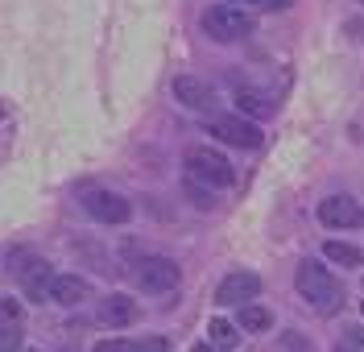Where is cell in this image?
<instances>
[{
    "label": "cell",
    "mask_w": 364,
    "mask_h": 352,
    "mask_svg": "<svg viewBox=\"0 0 364 352\" xmlns=\"http://www.w3.org/2000/svg\"><path fill=\"white\" fill-rule=\"evenodd\" d=\"M25 352H38V348H25Z\"/></svg>",
    "instance_id": "cell-26"
},
{
    "label": "cell",
    "mask_w": 364,
    "mask_h": 352,
    "mask_svg": "<svg viewBox=\"0 0 364 352\" xmlns=\"http://www.w3.org/2000/svg\"><path fill=\"white\" fill-rule=\"evenodd\" d=\"M290 0H265V9H286Z\"/></svg>",
    "instance_id": "cell-22"
},
{
    "label": "cell",
    "mask_w": 364,
    "mask_h": 352,
    "mask_svg": "<svg viewBox=\"0 0 364 352\" xmlns=\"http://www.w3.org/2000/svg\"><path fill=\"white\" fill-rule=\"evenodd\" d=\"M13 278L21 282L25 299H33V303H50V286H54V270H50V261L42 257H21V265H13Z\"/></svg>",
    "instance_id": "cell-5"
},
{
    "label": "cell",
    "mask_w": 364,
    "mask_h": 352,
    "mask_svg": "<svg viewBox=\"0 0 364 352\" xmlns=\"http://www.w3.org/2000/svg\"><path fill=\"white\" fill-rule=\"evenodd\" d=\"M95 352H170V344L154 336V340H100Z\"/></svg>",
    "instance_id": "cell-14"
},
{
    "label": "cell",
    "mask_w": 364,
    "mask_h": 352,
    "mask_svg": "<svg viewBox=\"0 0 364 352\" xmlns=\"http://www.w3.org/2000/svg\"><path fill=\"white\" fill-rule=\"evenodd\" d=\"M87 294L91 290H87V282L79 278V274H58L54 286H50V299H54L58 306H79Z\"/></svg>",
    "instance_id": "cell-12"
},
{
    "label": "cell",
    "mask_w": 364,
    "mask_h": 352,
    "mask_svg": "<svg viewBox=\"0 0 364 352\" xmlns=\"http://www.w3.org/2000/svg\"><path fill=\"white\" fill-rule=\"evenodd\" d=\"M336 352H352V348H343V344H340V348H336Z\"/></svg>",
    "instance_id": "cell-25"
},
{
    "label": "cell",
    "mask_w": 364,
    "mask_h": 352,
    "mask_svg": "<svg viewBox=\"0 0 364 352\" xmlns=\"http://www.w3.org/2000/svg\"><path fill=\"white\" fill-rule=\"evenodd\" d=\"M236 324H240L245 331H269L273 328V315L265 311V306L245 303V306H240V315H236Z\"/></svg>",
    "instance_id": "cell-16"
},
{
    "label": "cell",
    "mask_w": 364,
    "mask_h": 352,
    "mask_svg": "<svg viewBox=\"0 0 364 352\" xmlns=\"http://www.w3.org/2000/svg\"><path fill=\"white\" fill-rule=\"evenodd\" d=\"M343 348H352V352H364V331H348V340H343Z\"/></svg>",
    "instance_id": "cell-21"
},
{
    "label": "cell",
    "mask_w": 364,
    "mask_h": 352,
    "mask_svg": "<svg viewBox=\"0 0 364 352\" xmlns=\"http://www.w3.org/2000/svg\"><path fill=\"white\" fill-rule=\"evenodd\" d=\"M83 208H87V215L100 220V224H124V220L133 215L129 199L116 195V191H87V195H83Z\"/></svg>",
    "instance_id": "cell-9"
},
{
    "label": "cell",
    "mask_w": 364,
    "mask_h": 352,
    "mask_svg": "<svg viewBox=\"0 0 364 352\" xmlns=\"http://www.w3.org/2000/svg\"><path fill=\"white\" fill-rule=\"evenodd\" d=\"M25 311L17 299H0V328H21Z\"/></svg>",
    "instance_id": "cell-18"
},
{
    "label": "cell",
    "mask_w": 364,
    "mask_h": 352,
    "mask_svg": "<svg viewBox=\"0 0 364 352\" xmlns=\"http://www.w3.org/2000/svg\"><path fill=\"white\" fill-rule=\"evenodd\" d=\"M207 133L220 137L224 145H236V149H257L261 145V129L245 117H211L207 120Z\"/></svg>",
    "instance_id": "cell-6"
},
{
    "label": "cell",
    "mask_w": 364,
    "mask_h": 352,
    "mask_svg": "<svg viewBox=\"0 0 364 352\" xmlns=\"http://www.w3.org/2000/svg\"><path fill=\"white\" fill-rule=\"evenodd\" d=\"M191 352H215V348H211V344H195Z\"/></svg>",
    "instance_id": "cell-23"
},
{
    "label": "cell",
    "mask_w": 364,
    "mask_h": 352,
    "mask_svg": "<svg viewBox=\"0 0 364 352\" xmlns=\"http://www.w3.org/2000/svg\"><path fill=\"white\" fill-rule=\"evenodd\" d=\"M186 199H191V203H195L199 211H211V208H215V199H211V191H207V187H199L195 178H186Z\"/></svg>",
    "instance_id": "cell-19"
},
{
    "label": "cell",
    "mask_w": 364,
    "mask_h": 352,
    "mask_svg": "<svg viewBox=\"0 0 364 352\" xmlns=\"http://www.w3.org/2000/svg\"><path fill=\"white\" fill-rule=\"evenodd\" d=\"M100 324H108V328H129V324H136V303L129 294L100 299Z\"/></svg>",
    "instance_id": "cell-11"
},
{
    "label": "cell",
    "mask_w": 364,
    "mask_h": 352,
    "mask_svg": "<svg viewBox=\"0 0 364 352\" xmlns=\"http://www.w3.org/2000/svg\"><path fill=\"white\" fill-rule=\"evenodd\" d=\"M203 33L211 42H240L252 33V13L236 4H211L203 13Z\"/></svg>",
    "instance_id": "cell-3"
},
{
    "label": "cell",
    "mask_w": 364,
    "mask_h": 352,
    "mask_svg": "<svg viewBox=\"0 0 364 352\" xmlns=\"http://www.w3.org/2000/svg\"><path fill=\"white\" fill-rule=\"evenodd\" d=\"M323 257L336 261V265H348V270L364 265V253L356 249V245H348V240H327V245H323Z\"/></svg>",
    "instance_id": "cell-15"
},
{
    "label": "cell",
    "mask_w": 364,
    "mask_h": 352,
    "mask_svg": "<svg viewBox=\"0 0 364 352\" xmlns=\"http://www.w3.org/2000/svg\"><path fill=\"white\" fill-rule=\"evenodd\" d=\"M21 328H0V352H21Z\"/></svg>",
    "instance_id": "cell-20"
},
{
    "label": "cell",
    "mask_w": 364,
    "mask_h": 352,
    "mask_svg": "<svg viewBox=\"0 0 364 352\" xmlns=\"http://www.w3.org/2000/svg\"><path fill=\"white\" fill-rule=\"evenodd\" d=\"M174 100L182 108H191V112H211L215 108V92L207 87L203 79H195V75H178L174 79Z\"/></svg>",
    "instance_id": "cell-10"
},
{
    "label": "cell",
    "mask_w": 364,
    "mask_h": 352,
    "mask_svg": "<svg viewBox=\"0 0 364 352\" xmlns=\"http://www.w3.org/2000/svg\"><path fill=\"white\" fill-rule=\"evenodd\" d=\"M318 224H327V228H360L364 208L352 195H327V199L318 203Z\"/></svg>",
    "instance_id": "cell-8"
},
{
    "label": "cell",
    "mask_w": 364,
    "mask_h": 352,
    "mask_svg": "<svg viewBox=\"0 0 364 352\" xmlns=\"http://www.w3.org/2000/svg\"><path fill=\"white\" fill-rule=\"evenodd\" d=\"M129 274L141 290H149V294H166V290H174L182 278V270L174 265L170 257H158V253H149V257H136L129 265Z\"/></svg>",
    "instance_id": "cell-4"
},
{
    "label": "cell",
    "mask_w": 364,
    "mask_h": 352,
    "mask_svg": "<svg viewBox=\"0 0 364 352\" xmlns=\"http://www.w3.org/2000/svg\"><path fill=\"white\" fill-rule=\"evenodd\" d=\"M236 108L245 117H273L277 112V100L265 92H257V87H236Z\"/></svg>",
    "instance_id": "cell-13"
},
{
    "label": "cell",
    "mask_w": 364,
    "mask_h": 352,
    "mask_svg": "<svg viewBox=\"0 0 364 352\" xmlns=\"http://www.w3.org/2000/svg\"><path fill=\"white\" fill-rule=\"evenodd\" d=\"M0 117H4V108H0Z\"/></svg>",
    "instance_id": "cell-27"
},
{
    "label": "cell",
    "mask_w": 364,
    "mask_h": 352,
    "mask_svg": "<svg viewBox=\"0 0 364 352\" xmlns=\"http://www.w3.org/2000/svg\"><path fill=\"white\" fill-rule=\"evenodd\" d=\"M186 178L203 183V187H232L236 183V170L220 149H207V145H195L186 149Z\"/></svg>",
    "instance_id": "cell-2"
},
{
    "label": "cell",
    "mask_w": 364,
    "mask_h": 352,
    "mask_svg": "<svg viewBox=\"0 0 364 352\" xmlns=\"http://www.w3.org/2000/svg\"><path fill=\"white\" fill-rule=\"evenodd\" d=\"M261 294V278L252 270H232L220 286H215V303L220 306H245Z\"/></svg>",
    "instance_id": "cell-7"
},
{
    "label": "cell",
    "mask_w": 364,
    "mask_h": 352,
    "mask_svg": "<svg viewBox=\"0 0 364 352\" xmlns=\"http://www.w3.org/2000/svg\"><path fill=\"white\" fill-rule=\"evenodd\" d=\"M249 4H261V9H265V0H249Z\"/></svg>",
    "instance_id": "cell-24"
},
{
    "label": "cell",
    "mask_w": 364,
    "mask_h": 352,
    "mask_svg": "<svg viewBox=\"0 0 364 352\" xmlns=\"http://www.w3.org/2000/svg\"><path fill=\"white\" fill-rule=\"evenodd\" d=\"M294 282H298V294L315 306L318 315H336V311L343 306V286L331 278L327 265H318V261H302L298 274H294Z\"/></svg>",
    "instance_id": "cell-1"
},
{
    "label": "cell",
    "mask_w": 364,
    "mask_h": 352,
    "mask_svg": "<svg viewBox=\"0 0 364 352\" xmlns=\"http://www.w3.org/2000/svg\"><path fill=\"white\" fill-rule=\"evenodd\" d=\"M207 336H211V348L215 352H232L240 344V336H236V328H232L228 319H211V324H207Z\"/></svg>",
    "instance_id": "cell-17"
}]
</instances>
